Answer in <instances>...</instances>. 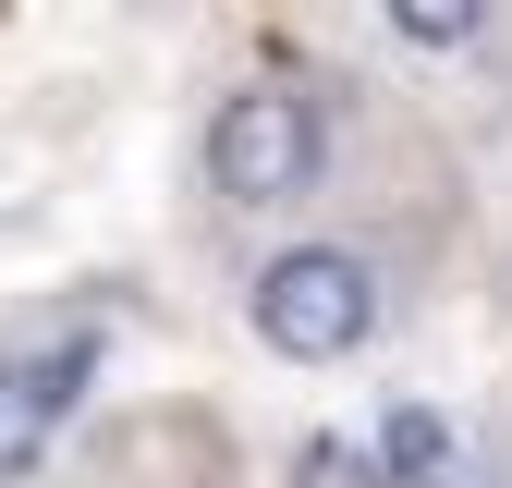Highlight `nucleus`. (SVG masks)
<instances>
[{
    "label": "nucleus",
    "mask_w": 512,
    "mask_h": 488,
    "mask_svg": "<svg viewBox=\"0 0 512 488\" xmlns=\"http://www.w3.org/2000/svg\"><path fill=\"white\" fill-rule=\"evenodd\" d=\"M317 171H330V122H317V98H293V86H244L208 122V183L232 208H293Z\"/></svg>",
    "instance_id": "2"
},
{
    "label": "nucleus",
    "mask_w": 512,
    "mask_h": 488,
    "mask_svg": "<svg viewBox=\"0 0 512 488\" xmlns=\"http://www.w3.org/2000/svg\"><path fill=\"white\" fill-rule=\"evenodd\" d=\"M293 488H378V452L330 440V427H305V440H293Z\"/></svg>",
    "instance_id": "5"
},
{
    "label": "nucleus",
    "mask_w": 512,
    "mask_h": 488,
    "mask_svg": "<svg viewBox=\"0 0 512 488\" xmlns=\"http://www.w3.org/2000/svg\"><path fill=\"white\" fill-rule=\"evenodd\" d=\"M439 464H452V427H439L427 403H391V415H378V476H391V488H427Z\"/></svg>",
    "instance_id": "4"
},
{
    "label": "nucleus",
    "mask_w": 512,
    "mask_h": 488,
    "mask_svg": "<svg viewBox=\"0 0 512 488\" xmlns=\"http://www.w3.org/2000/svg\"><path fill=\"white\" fill-rule=\"evenodd\" d=\"M86 366H98V342H61V354H13V366H0V488L49 452V427L74 415Z\"/></svg>",
    "instance_id": "3"
},
{
    "label": "nucleus",
    "mask_w": 512,
    "mask_h": 488,
    "mask_svg": "<svg viewBox=\"0 0 512 488\" xmlns=\"http://www.w3.org/2000/svg\"><path fill=\"white\" fill-rule=\"evenodd\" d=\"M378 330V269L354 244H281L269 269H256V342L293 354V366H330Z\"/></svg>",
    "instance_id": "1"
},
{
    "label": "nucleus",
    "mask_w": 512,
    "mask_h": 488,
    "mask_svg": "<svg viewBox=\"0 0 512 488\" xmlns=\"http://www.w3.org/2000/svg\"><path fill=\"white\" fill-rule=\"evenodd\" d=\"M488 13H476V0H391V37L403 49H464Z\"/></svg>",
    "instance_id": "6"
}]
</instances>
